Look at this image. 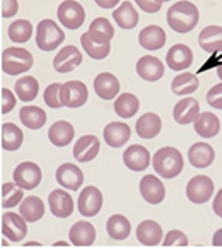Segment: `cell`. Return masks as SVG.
<instances>
[{"label": "cell", "instance_id": "6da1fadb", "mask_svg": "<svg viewBox=\"0 0 222 248\" xmlns=\"http://www.w3.org/2000/svg\"><path fill=\"white\" fill-rule=\"evenodd\" d=\"M198 19H200V12L197 5L186 0L173 4L168 11V24L176 33H190L198 24Z\"/></svg>", "mask_w": 222, "mask_h": 248}, {"label": "cell", "instance_id": "7a4b0ae2", "mask_svg": "<svg viewBox=\"0 0 222 248\" xmlns=\"http://www.w3.org/2000/svg\"><path fill=\"white\" fill-rule=\"evenodd\" d=\"M152 166L161 178H176L183 171V156L175 147H163L154 154Z\"/></svg>", "mask_w": 222, "mask_h": 248}, {"label": "cell", "instance_id": "3957f363", "mask_svg": "<svg viewBox=\"0 0 222 248\" xmlns=\"http://www.w3.org/2000/svg\"><path fill=\"white\" fill-rule=\"evenodd\" d=\"M33 55L24 48L11 46L2 51V70L7 76H19L33 67Z\"/></svg>", "mask_w": 222, "mask_h": 248}, {"label": "cell", "instance_id": "277c9868", "mask_svg": "<svg viewBox=\"0 0 222 248\" xmlns=\"http://www.w3.org/2000/svg\"><path fill=\"white\" fill-rule=\"evenodd\" d=\"M65 40V33L51 19H43L36 28V45L43 51H53Z\"/></svg>", "mask_w": 222, "mask_h": 248}, {"label": "cell", "instance_id": "5b68a950", "mask_svg": "<svg viewBox=\"0 0 222 248\" xmlns=\"http://www.w3.org/2000/svg\"><path fill=\"white\" fill-rule=\"evenodd\" d=\"M57 16H59V21L62 22L63 28H67V30H79L80 26L84 24L86 11L75 0H63L62 4L59 5Z\"/></svg>", "mask_w": 222, "mask_h": 248}, {"label": "cell", "instance_id": "8992f818", "mask_svg": "<svg viewBox=\"0 0 222 248\" xmlns=\"http://www.w3.org/2000/svg\"><path fill=\"white\" fill-rule=\"evenodd\" d=\"M214 194V182L205 175L193 176L186 185V197L193 204H205L212 199Z\"/></svg>", "mask_w": 222, "mask_h": 248}, {"label": "cell", "instance_id": "52a82bcc", "mask_svg": "<svg viewBox=\"0 0 222 248\" xmlns=\"http://www.w3.org/2000/svg\"><path fill=\"white\" fill-rule=\"evenodd\" d=\"M88 88L80 80H69V82H63L60 88V99L67 108H80L88 101Z\"/></svg>", "mask_w": 222, "mask_h": 248}, {"label": "cell", "instance_id": "ba28073f", "mask_svg": "<svg viewBox=\"0 0 222 248\" xmlns=\"http://www.w3.org/2000/svg\"><path fill=\"white\" fill-rule=\"evenodd\" d=\"M12 178H14V182L21 188L34 190L41 182V170L38 164L31 163V161H26V163H21L15 166Z\"/></svg>", "mask_w": 222, "mask_h": 248}, {"label": "cell", "instance_id": "9c48e42d", "mask_svg": "<svg viewBox=\"0 0 222 248\" xmlns=\"http://www.w3.org/2000/svg\"><path fill=\"white\" fill-rule=\"evenodd\" d=\"M103 207V194L96 186H86L79 195L77 209L84 217H94Z\"/></svg>", "mask_w": 222, "mask_h": 248}, {"label": "cell", "instance_id": "30bf717a", "mask_svg": "<svg viewBox=\"0 0 222 248\" xmlns=\"http://www.w3.org/2000/svg\"><path fill=\"white\" fill-rule=\"evenodd\" d=\"M82 63V53L74 45L63 46L53 59V69L59 74H67Z\"/></svg>", "mask_w": 222, "mask_h": 248}, {"label": "cell", "instance_id": "8fae6325", "mask_svg": "<svg viewBox=\"0 0 222 248\" xmlns=\"http://www.w3.org/2000/svg\"><path fill=\"white\" fill-rule=\"evenodd\" d=\"M26 221L21 214L15 212H5L2 216V234L9 238L11 241H21L22 238L28 234V226Z\"/></svg>", "mask_w": 222, "mask_h": 248}, {"label": "cell", "instance_id": "7c38bea8", "mask_svg": "<svg viewBox=\"0 0 222 248\" xmlns=\"http://www.w3.org/2000/svg\"><path fill=\"white\" fill-rule=\"evenodd\" d=\"M57 182L67 190H79L84 183V173L82 170L72 163H63L62 166H59L57 175H55Z\"/></svg>", "mask_w": 222, "mask_h": 248}, {"label": "cell", "instance_id": "4fadbf2b", "mask_svg": "<svg viewBox=\"0 0 222 248\" xmlns=\"http://www.w3.org/2000/svg\"><path fill=\"white\" fill-rule=\"evenodd\" d=\"M140 195L144 201L149 202L152 205H157L164 201L166 197V188H164L163 182L154 175H146L140 180Z\"/></svg>", "mask_w": 222, "mask_h": 248}, {"label": "cell", "instance_id": "5bb4252c", "mask_svg": "<svg viewBox=\"0 0 222 248\" xmlns=\"http://www.w3.org/2000/svg\"><path fill=\"white\" fill-rule=\"evenodd\" d=\"M166 63L171 70H176V72H181V70L188 69L193 63V51L190 50V46L186 45H175L168 50L166 53Z\"/></svg>", "mask_w": 222, "mask_h": 248}, {"label": "cell", "instance_id": "9a60e30c", "mask_svg": "<svg viewBox=\"0 0 222 248\" xmlns=\"http://www.w3.org/2000/svg\"><path fill=\"white\" fill-rule=\"evenodd\" d=\"M48 205H50L51 214L60 219L69 217L74 212L72 197L69 192H63V190H51L50 197H48Z\"/></svg>", "mask_w": 222, "mask_h": 248}, {"label": "cell", "instance_id": "2e32d148", "mask_svg": "<svg viewBox=\"0 0 222 248\" xmlns=\"http://www.w3.org/2000/svg\"><path fill=\"white\" fill-rule=\"evenodd\" d=\"M137 74L147 82H156L164 76V63L152 55H146L137 62Z\"/></svg>", "mask_w": 222, "mask_h": 248}, {"label": "cell", "instance_id": "e0dca14e", "mask_svg": "<svg viewBox=\"0 0 222 248\" xmlns=\"http://www.w3.org/2000/svg\"><path fill=\"white\" fill-rule=\"evenodd\" d=\"M198 113H200V103L195 98H192V96H188V98L176 103L175 109H173V118L176 120V124L186 125L193 124V120L198 117Z\"/></svg>", "mask_w": 222, "mask_h": 248}, {"label": "cell", "instance_id": "ac0fdd59", "mask_svg": "<svg viewBox=\"0 0 222 248\" xmlns=\"http://www.w3.org/2000/svg\"><path fill=\"white\" fill-rule=\"evenodd\" d=\"M123 163L132 171H144L150 164V154L144 146L133 144L123 153Z\"/></svg>", "mask_w": 222, "mask_h": 248}, {"label": "cell", "instance_id": "d6986e66", "mask_svg": "<svg viewBox=\"0 0 222 248\" xmlns=\"http://www.w3.org/2000/svg\"><path fill=\"white\" fill-rule=\"evenodd\" d=\"M99 139L94 137V135H84L80 137L75 142V147H74V157L79 163H89L92 161L96 156L99 154Z\"/></svg>", "mask_w": 222, "mask_h": 248}, {"label": "cell", "instance_id": "ffe728a7", "mask_svg": "<svg viewBox=\"0 0 222 248\" xmlns=\"http://www.w3.org/2000/svg\"><path fill=\"white\" fill-rule=\"evenodd\" d=\"M104 142L109 147H123L130 140L132 130L127 124L121 122H111L104 127Z\"/></svg>", "mask_w": 222, "mask_h": 248}, {"label": "cell", "instance_id": "44dd1931", "mask_svg": "<svg viewBox=\"0 0 222 248\" xmlns=\"http://www.w3.org/2000/svg\"><path fill=\"white\" fill-rule=\"evenodd\" d=\"M94 91L101 99H113L120 93V80L111 72H101L94 79Z\"/></svg>", "mask_w": 222, "mask_h": 248}, {"label": "cell", "instance_id": "7402d4cb", "mask_svg": "<svg viewBox=\"0 0 222 248\" xmlns=\"http://www.w3.org/2000/svg\"><path fill=\"white\" fill-rule=\"evenodd\" d=\"M137 240L144 247H157L163 241V228L152 219H146L137 228Z\"/></svg>", "mask_w": 222, "mask_h": 248}, {"label": "cell", "instance_id": "603a6c76", "mask_svg": "<svg viewBox=\"0 0 222 248\" xmlns=\"http://www.w3.org/2000/svg\"><path fill=\"white\" fill-rule=\"evenodd\" d=\"M69 238L74 247H91L96 240V230L88 221H79L70 228Z\"/></svg>", "mask_w": 222, "mask_h": 248}, {"label": "cell", "instance_id": "cb8c5ba5", "mask_svg": "<svg viewBox=\"0 0 222 248\" xmlns=\"http://www.w3.org/2000/svg\"><path fill=\"white\" fill-rule=\"evenodd\" d=\"M193 128L204 139H212L221 130V120L214 113L204 111V113H198V117L193 120Z\"/></svg>", "mask_w": 222, "mask_h": 248}, {"label": "cell", "instance_id": "d4e9b609", "mask_svg": "<svg viewBox=\"0 0 222 248\" xmlns=\"http://www.w3.org/2000/svg\"><path fill=\"white\" fill-rule=\"evenodd\" d=\"M74 135H75V130H74L72 124H69V122H65V120L55 122L50 127V130H48V139L57 147L69 146L74 140Z\"/></svg>", "mask_w": 222, "mask_h": 248}, {"label": "cell", "instance_id": "484cf974", "mask_svg": "<svg viewBox=\"0 0 222 248\" xmlns=\"http://www.w3.org/2000/svg\"><path fill=\"white\" fill-rule=\"evenodd\" d=\"M138 43H140V46L149 51L161 50L164 46V43H166V33L159 26H147L138 34Z\"/></svg>", "mask_w": 222, "mask_h": 248}, {"label": "cell", "instance_id": "4316f807", "mask_svg": "<svg viewBox=\"0 0 222 248\" xmlns=\"http://www.w3.org/2000/svg\"><path fill=\"white\" fill-rule=\"evenodd\" d=\"M198 45L207 53L222 51V28L221 26H207L198 34Z\"/></svg>", "mask_w": 222, "mask_h": 248}, {"label": "cell", "instance_id": "83f0119b", "mask_svg": "<svg viewBox=\"0 0 222 248\" xmlns=\"http://www.w3.org/2000/svg\"><path fill=\"white\" fill-rule=\"evenodd\" d=\"M215 157V151L207 142H197L193 144L188 151V161L195 168H207L210 166Z\"/></svg>", "mask_w": 222, "mask_h": 248}, {"label": "cell", "instance_id": "f1b7e54d", "mask_svg": "<svg viewBox=\"0 0 222 248\" xmlns=\"http://www.w3.org/2000/svg\"><path fill=\"white\" fill-rule=\"evenodd\" d=\"M19 214L28 221V223H36L44 216V204L40 197H26L19 204Z\"/></svg>", "mask_w": 222, "mask_h": 248}, {"label": "cell", "instance_id": "f546056e", "mask_svg": "<svg viewBox=\"0 0 222 248\" xmlns=\"http://www.w3.org/2000/svg\"><path fill=\"white\" fill-rule=\"evenodd\" d=\"M80 43H82V48H84L86 53L94 60H103L106 59L111 51V43L109 41H98L88 33H84L80 36Z\"/></svg>", "mask_w": 222, "mask_h": 248}, {"label": "cell", "instance_id": "4dcf8cb0", "mask_svg": "<svg viewBox=\"0 0 222 248\" xmlns=\"http://www.w3.org/2000/svg\"><path fill=\"white\" fill-rule=\"evenodd\" d=\"M137 134L142 139H154L163 128V122H161L159 115L156 113H146L137 120Z\"/></svg>", "mask_w": 222, "mask_h": 248}, {"label": "cell", "instance_id": "1f68e13d", "mask_svg": "<svg viewBox=\"0 0 222 248\" xmlns=\"http://www.w3.org/2000/svg\"><path fill=\"white\" fill-rule=\"evenodd\" d=\"M113 19L121 30H133L138 22V12L132 2H121L120 7L113 11Z\"/></svg>", "mask_w": 222, "mask_h": 248}, {"label": "cell", "instance_id": "d6a6232c", "mask_svg": "<svg viewBox=\"0 0 222 248\" xmlns=\"http://www.w3.org/2000/svg\"><path fill=\"white\" fill-rule=\"evenodd\" d=\"M19 120L31 130H40L46 124V113L40 106H24L19 111Z\"/></svg>", "mask_w": 222, "mask_h": 248}, {"label": "cell", "instance_id": "836d02e7", "mask_svg": "<svg viewBox=\"0 0 222 248\" xmlns=\"http://www.w3.org/2000/svg\"><path fill=\"white\" fill-rule=\"evenodd\" d=\"M22 142H24V134L17 125L9 124V122L2 125V149L12 153V151H17Z\"/></svg>", "mask_w": 222, "mask_h": 248}, {"label": "cell", "instance_id": "e575fe53", "mask_svg": "<svg viewBox=\"0 0 222 248\" xmlns=\"http://www.w3.org/2000/svg\"><path fill=\"white\" fill-rule=\"evenodd\" d=\"M200 86L198 77L192 72H183L179 76H176L171 82V89L176 96H188L192 93H195Z\"/></svg>", "mask_w": 222, "mask_h": 248}, {"label": "cell", "instance_id": "d590c367", "mask_svg": "<svg viewBox=\"0 0 222 248\" xmlns=\"http://www.w3.org/2000/svg\"><path fill=\"white\" fill-rule=\"evenodd\" d=\"M106 231L108 234L113 240H125V238L130 236V231H132V224L125 216L121 214H115L108 219V223H106Z\"/></svg>", "mask_w": 222, "mask_h": 248}, {"label": "cell", "instance_id": "8d00e7d4", "mask_svg": "<svg viewBox=\"0 0 222 248\" xmlns=\"http://www.w3.org/2000/svg\"><path fill=\"white\" fill-rule=\"evenodd\" d=\"M14 89H15V96L21 101H33L38 96V91H40V82L33 76H24L19 80H15Z\"/></svg>", "mask_w": 222, "mask_h": 248}, {"label": "cell", "instance_id": "74e56055", "mask_svg": "<svg viewBox=\"0 0 222 248\" xmlns=\"http://www.w3.org/2000/svg\"><path fill=\"white\" fill-rule=\"evenodd\" d=\"M138 106H140V103H138L137 96H133L132 93H123V94L117 96V101H115L113 108L118 117L130 118L138 111Z\"/></svg>", "mask_w": 222, "mask_h": 248}, {"label": "cell", "instance_id": "f35d334b", "mask_svg": "<svg viewBox=\"0 0 222 248\" xmlns=\"http://www.w3.org/2000/svg\"><path fill=\"white\" fill-rule=\"evenodd\" d=\"M89 34L98 41H111L115 36V28L106 17H96L89 26Z\"/></svg>", "mask_w": 222, "mask_h": 248}, {"label": "cell", "instance_id": "ab89813d", "mask_svg": "<svg viewBox=\"0 0 222 248\" xmlns=\"http://www.w3.org/2000/svg\"><path fill=\"white\" fill-rule=\"evenodd\" d=\"M7 33L11 41H14V43H26L33 36V24L26 19H19V21H14L9 26Z\"/></svg>", "mask_w": 222, "mask_h": 248}, {"label": "cell", "instance_id": "60d3db41", "mask_svg": "<svg viewBox=\"0 0 222 248\" xmlns=\"http://www.w3.org/2000/svg\"><path fill=\"white\" fill-rule=\"evenodd\" d=\"M24 188L17 185L15 182H7L2 185V207L5 209H11L15 207L22 202L24 199Z\"/></svg>", "mask_w": 222, "mask_h": 248}, {"label": "cell", "instance_id": "b9f144b4", "mask_svg": "<svg viewBox=\"0 0 222 248\" xmlns=\"http://www.w3.org/2000/svg\"><path fill=\"white\" fill-rule=\"evenodd\" d=\"M60 88H62V84L53 82V84H50L44 89V103L48 105V108L59 109L63 106L62 99H60Z\"/></svg>", "mask_w": 222, "mask_h": 248}, {"label": "cell", "instance_id": "7bdbcfd3", "mask_svg": "<svg viewBox=\"0 0 222 248\" xmlns=\"http://www.w3.org/2000/svg\"><path fill=\"white\" fill-rule=\"evenodd\" d=\"M163 247L171 248V247H188V238H186L185 233H181L179 230H173L166 234V238L163 240Z\"/></svg>", "mask_w": 222, "mask_h": 248}, {"label": "cell", "instance_id": "ee69618b", "mask_svg": "<svg viewBox=\"0 0 222 248\" xmlns=\"http://www.w3.org/2000/svg\"><path fill=\"white\" fill-rule=\"evenodd\" d=\"M207 103L215 109H222V82L208 89L207 93Z\"/></svg>", "mask_w": 222, "mask_h": 248}, {"label": "cell", "instance_id": "f6af8a7d", "mask_svg": "<svg viewBox=\"0 0 222 248\" xmlns=\"http://www.w3.org/2000/svg\"><path fill=\"white\" fill-rule=\"evenodd\" d=\"M0 94H2V109H0V111H2V115L11 113L15 106V96L12 94V91H9L7 88H2Z\"/></svg>", "mask_w": 222, "mask_h": 248}, {"label": "cell", "instance_id": "bcb514c9", "mask_svg": "<svg viewBox=\"0 0 222 248\" xmlns=\"http://www.w3.org/2000/svg\"><path fill=\"white\" fill-rule=\"evenodd\" d=\"M19 4L17 0H0V11H2V17L7 19L17 14Z\"/></svg>", "mask_w": 222, "mask_h": 248}, {"label": "cell", "instance_id": "7dc6e473", "mask_svg": "<svg viewBox=\"0 0 222 248\" xmlns=\"http://www.w3.org/2000/svg\"><path fill=\"white\" fill-rule=\"evenodd\" d=\"M135 4L142 9L144 12H147V14H156L163 7V4H159L156 0H135Z\"/></svg>", "mask_w": 222, "mask_h": 248}, {"label": "cell", "instance_id": "c3c4849f", "mask_svg": "<svg viewBox=\"0 0 222 248\" xmlns=\"http://www.w3.org/2000/svg\"><path fill=\"white\" fill-rule=\"evenodd\" d=\"M212 207H214V212L215 216H219V217L222 219V188L217 192V195H215L214 199V204H212Z\"/></svg>", "mask_w": 222, "mask_h": 248}, {"label": "cell", "instance_id": "681fc988", "mask_svg": "<svg viewBox=\"0 0 222 248\" xmlns=\"http://www.w3.org/2000/svg\"><path fill=\"white\" fill-rule=\"evenodd\" d=\"M94 2L101 9H115L117 4H120V0H94Z\"/></svg>", "mask_w": 222, "mask_h": 248}, {"label": "cell", "instance_id": "f907efd6", "mask_svg": "<svg viewBox=\"0 0 222 248\" xmlns=\"http://www.w3.org/2000/svg\"><path fill=\"white\" fill-rule=\"evenodd\" d=\"M212 245H214V247H217V248L222 247V230L215 231L214 238H212Z\"/></svg>", "mask_w": 222, "mask_h": 248}, {"label": "cell", "instance_id": "816d5d0a", "mask_svg": "<svg viewBox=\"0 0 222 248\" xmlns=\"http://www.w3.org/2000/svg\"><path fill=\"white\" fill-rule=\"evenodd\" d=\"M24 247L26 248H30V247H41V243H36V241H30V243H26Z\"/></svg>", "mask_w": 222, "mask_h": 248}, {"label": "cell", "instance_id": "f5cc1de1", "mask_svg": "<svg viewBox=\"0 0 222 248\" xmlns=\"http://www.w3.org/2000/svg\"><path fill=\"white\" fill-rule=\"evenodd\" d=\"M53 247H69V243H67V241H57Z\"/></svg>", "mask_w": 222, "mask_h": 248}, {"label": "cell", "instance_id": "db71d44e", "mask_svg": "<svg viewBox=\"0 0 222 248\" xmlns=\"http://www.w3.org/2000/svg\"><path fill=\"white\" fill-rule=\"evenodd\" d=\"M217 76H219V79L222 80V63H221V65L217 67Z\"/></svg>", "mask_w": 222, "mask_h": 248}, {"label": "cell", "instance_id": "11a10c76", "mask_svg": "<svg viewBox=\"0 0 222 248\" xmlns=\"http://www.w3.org/2000/svg\"><path fill=\"white\" fill-rule=\"evenodd\" d=\"M156 2H159V4H164V2H169V0H156Z\"/></svg>", "mask_w": 222, "mask_h": 248}]
</instances>
